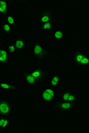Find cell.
I'll return each mask as SVG.
<instances>
[{"mask_svg":"<svg viewBox=\"0 0 89 133\" xmlns=\"http://www.w3.org/2000/svg\"><path fill=\"white\" fill-rule=\"evenodd\" d=\"M31 50L39 65H40L45 57L51 53L50 51L43 48L40 42L36 41L32 47Z\"/></svg>","mask_w":89,"mask_h":133,"instance_id":"cell-1","label":"cell"},{"mask_svg":"<svg viewBox=\"0 0 89 133\" xmlns=\"http://www.w3.org/2000/svg\"><path fill=\"white\" fill-rule=\"evenodd\" d=\"M56 14L52 9L47 8L41 11L39 14L38 21L41 24L52 21H55Z\"/></svg>","mask_w":89,"mask_h":133,"instance_id":"cell-2","label":"cell"},{"mask_svg":"<svg viewBox=\"0 0 89 133\" xmlns=\"http://www.w3.org/2000/svg\"><path fill=\"white\" fill-rule=\"evenodd\" d=\"M73 61L78 66H88L89 65L88 57L78 49H76L74 53Z\"/></svg>","mask_w":89,"mask_h":133,"instance_id":"cell-3","label":"cell"},{"mask_svg":"<svg viewBox=\"0 0 89 133\" xmlns=\"http://www.w3.org/2000/svg\"><path fill=\"white\" fill-rule=\"evenodd\" d=\"M13 111L12 105L6 99L0 100V116L7 117L11 114Z\"/></svg>","mask_w":89,"mask_h":133,"instance_id":"cell-4","label":"cell"},{"mask_svg":"<svg viewBox=\"0 0 89 133\" xmlns=\"http://www.w3.org/2000/svg\"><path fill=\"white\" fill-rule=\"evenodd\" d=\"M76 103H71L68 102H56L54 104V108L61 111L65 112L72 110L75 108Z\"/></svg>","mask_w":89,"mask_h":133,"instance_id":"cell-5","label":"cell"},{"mask_svg":"<svg viewBox=\"0 0 89 133\" xmlns=\"http://www.w3.org/2000/svg\"><path fill=\"white\" fill-rule=\"evenodd\" d=\"M26 40L23 36L17 37L15 39L14 45L16 53H18L24 50L26 46Z\"/></svg>","mask_w":89,"mask_h":133,"instance_id":"cell-6","label":"cell"},{"mask_svg":"<svg viewBox=\"0 0 89 133\" xmlns=\"http://www.w3.org/2000/svg\"><path fill=\"white\" fill-rule=\"evenodd\" d=\"M30 74L35 78L38 83L42 82L43 79L48 76L47 73L43 71L39 66Z\"/></svg>","mask_w":89,"mask_h":133,"instance_id":"cell-7","label":"cell"},{"mask_svg":"<svg viewBox=\"0 0 89 133\" xmlns=\"http://www.w3.org/2000/svg\"><path fill=\"white\" fill-rule=\"evenodd\" d=\"M22 77L27 84L32 87H35L38 83L35 78L29 73L23 71Z\"/></svg>","mask_w":89,"mask_h":133,"instance_id":"cell-8","label":"cell"},{"mask_svg":"<svg viewBox=\"0 0 89 133\" xmlns=\"http://www.w3.org/2000/svg\"><path fill=\"white\" fill-rule=\"evenodd\" d=\"M55 96L53 90L51 88H49L43 91L42 94V99L46 102H51Z\"/></svg>","mask_w":89,"mask_h":133,"instance_id":"cell-9","label":"cell"},{"mask_svg":"<svg viewBox=\"0 0 89 133\" xmlns=\"http://www.w3.org/2000/svg\"><path fill=\"white\" fill-rule=\"evenodd\" d=\"M0 63L8 65L10 63V58L7 51L3 49H0Z\"/></svg>","mask_w":89,"mask_h":133,"instance_id":"cell-10","label":"cell"},{"mask_svg":"<svg viewBox=\"0 0 89 133\" xmlns=\"http://www.w3.org/2000/svg\"><path fill=\"white\" fill-rule=\"evenodd\" d=\"M60 76L58 72H56L52 76L50 85L51 88L56 87L59 84L60 81Z\"/></svg>","mask_w":89,"mask_h":133,"instance_id":"cell-11","label":"cell"},{"mask_svg":"<svg viewBox=\"0 0 89 133\" xmlns=\"http://www.w3.org/2000/svg\"><path fill=\"white\" fill-rule=\"evenodd\" d=\"M9 10V8L7 2L0 0V14L7 15L8 13Z\"/></svg>","mask_w":89,"mask_h":133,"instance_id":"cell-12","label":"cell"},{"mask_svg":"<svg viewBox=\"0 0 89 133\" xmlns=\"http://www.w3.org/2000/svg\"><path fill=\"white\" fill-rule=\"evenodd\" d=\"M55 21H52L49 22L41 23V28L45 30L51 31L52 30Z\"/></svg>","mask_w":89,"mask_h":133,"instance_id":"cell-13","label":"cell"},{"mask_svg":"<svg viewBox=\"0 0 89 133\" xmlns=\"http://www.w3.org/2000/svg\"><path fill=\"white\" fill-rule=\"evenodd\" d=\"M0 87L4 89L10 91H16L18 87L16 85L0 82Z\"/></svg>","mask_w":89,"mask_h":133,"instance_id":"cell-14","label":"cell"},{"mask_svg":"<svg viewBox=\"0 0 89 133\" xmlns=\"http://www.w3.org/2000/svg\"><path fill=\"white\" fill-rule=\"evenodd\" d=\"M2 30L4 33L6 34H10L12 32V29L10 25L6 23H2Z\"/></svg>","mask_w":89,"mask_h":133,"instance_id":"cell-15","label":"cell"},{"mask_svg":"<svg viewBox=\"0 0 89 133\" xmlns=\"http://www.w3.org/2000/svg\"><path fill=\"white\" fill-rule=\"evenodd\" d=\"M6 20L7 23L13 27H15L16 25V20L14 16L11 15H8L6 17Z\"/></svg>","mask_w":89,"mask_h":133,"instance_id":"cell-16","label":"cell"},{"mask_svg":"<svg viewBox=\"0 0 89 133\" xmlns=\"http://www.w3.org/2000/svg\"><path fill=\"white\" fill-rule=\"evenodd\" d=\"M72 93L71 90L68 89L65 91L62 94L61 98V99L62 102H67L69 95Z\"/></svg>","mask_w":89,"mask_h":133,"instance_id":"cell-17","label":"cell"},{"mask_svg":"<svg viewBox=\"0 0 89 133\" xmlns=\"http://www.w3.org/2000/svg\"><path fill=\"white\" fill-rule=\"evenodd\" d=\"M64 35V32L61 30L56 31L54 34V37L55 39L61 40L63 37Z\"/></svg>","mask_w":89,"mask_h":133,"instance_id":"cell-18","label":"cell"},{"mask_svg":"<svg viewBox=\"0 0 89 133\" xmlns=\"http://www.w3.org/2000/svg\"><path fill=\"white\" fill-rule=\"evenodd\" d=\"M10 123V121L9 118L8 117H6L5 122H4L3 125L1 127H0V132H3L7 126L9 125Z\"/></svg>","mask_w":89,"mask_h":133,"instance_id":"cell-19","label":"cell"},{"mask_svg":"<svg viewBox=\"0 0 89 133\" xmlns=\"http://www.w3.org/2000/svg\"><path fill=\"white\" fill-rule=\"evenodd\" d=\"M77 99V95L72 93L69 95L67 102L71 103H76Z\"/></svg>","mask_w":89,"mask_h":133,"instance_id":"cell-20","label":"cell"},{"mask_svg":"<svg viewBox=\"0 0 89 133\" xmlns=\"http://www.w3.org/2000/svg\"><path fill=\"white\" fill-rule=\"evenodd\" d=\"M8 52L10 54L16 52V48L14 44L8 46Z\"/></svg>","mask_w":89,"mask_h":133,"instance_id":"cell-21","label":"cell"},{"mask_svg":"<svg viewBox=\"0 0 89 133\" xmlns=\"http://www.w3.org/2000/svg\"><path fill=\"white\" fill-rule=\"evenodd\" d=\"M6 117L3 116H1L0 117V127H1L3 125L4 122H5Z\"/></svg>","mask_w":89,"mask_h":133,"instance_id":"cell-22","label":"cell"}]
</instances>
